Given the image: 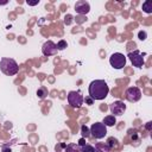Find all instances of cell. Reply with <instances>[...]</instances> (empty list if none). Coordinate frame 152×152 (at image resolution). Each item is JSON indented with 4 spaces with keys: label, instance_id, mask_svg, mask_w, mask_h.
I'll use <instances>...</instances> for the list:
<instances>
[{
    "label": "cell",
    "instance_id": "5b68a950",
    "mask_svg": "<svg viewBox=\"0 0 152 152\" xmlns=\"http://www.w3.org/2000/svg\"><path fill=\"white\" fill-rule=\"evenodd\" d=\"M90 135L95 139H102L107 134V127L102 122H95L90 126Z\"/></svg>",
    "mask_w": 152,
    "mask_h": 152
},
{
    "label": "cell",
    "instance_id": "7a4b0ae2",
    "mask_svg": "<svg viewBox=\"0 0 152 152\" xmlns=\"http://www.w3.org/2000/svg\"><path fill=\"white\" fill-rule=\"evenodd\" d=\"M0 70H1V72H4L7 76H13V75L18 74L19 65L13 58L2 57L0 61Z\"/></svg>",
    "mask_w": 152,
    "mask_h": 152
},
{
    "label": "cell",
    "instance_id": "d6986e66",
    "mask_svg": "<svg viewBox=\"0 0 152 152\" xmlns=\"http://www.w3.org/2000/svg\"><path fill=\"white\" fill-rule=\"evenodd\" d=\"M56 46H57V50L59 51V50H64V49L68 46V44H66V42H65V40H63V39H62V40H59V42L56 44Z\"/></svg>",
    "mask_w": 152,
    "mask_h": 152
},
{
    "label": "cell",
    "instance_id": "ba28073f",
    "mask_svg": "<svg viewBox=\"0 0 152 152\" xmlns=\"http://www.w3.org/2000/svg\"><path fill=\"white\" fill-rule=\"evenodd\" d=\"M109 110H110V113H112L114 116H120V115H122V114L125 113V110H126V104H125L122 101H120V100L114 101L113 103L109 104Z\"/></svg>",
    "mask_w": 152,
    "mask_h": 152
},
{
    "label": "cell",
    "instance_id": "9c48e42d",
    "mask_svg": "<svg viewBox=\"0 0 152 152\" xmlns=\"http://www.w3.org/2000/svg\"><path fill=\"white\" fill-rule=\"evenodd\" d=\"M57 46L52 40H46L42 46V52L44 56H53L57 53Z\"/></svg>",
    "mask_w": 152,
    "mask_h": 152
},
{
    "label": "cell",
    "instance_id": "52a82bcc",
    "mask_svg": "<svg viewBox=\"0 0 152 152\" xmlns=\"http://www.w3.org/2000/svg\"><path fill=\"white\" fill-rule=\"evenodd\" d=\"M127 57L129 58L131 63L133 64V66H137V68H141L144 64H145V59L142 57V55L140 53V51L138 50H134V51H131Z\"/></svg>",
    "mask_w": 152,
    "mask_h": 152
},
{
    "label": "cell",
    "instance_id": "cb8c5ba5",
    "mask_svg": "<svg viewBox=\"0 0 152 152\" xmlns=\"http://www.w3.org/2000/svg\"><path fill=\"white\" fill-rule=\"evenodd\" d=\"M80 147H82V146H84L86 145V139L84 138H81L80 140H78V144H77Z\"/></svg>",
    "mask_w": 152,
    "mask_h": 152
},
{
    "label": "cell",
    "instance_id": "3957f363",
    "mask_svg": "<svg viewBox=\"0 0 152 152\" xmlns=\"http://www.w3.org/2000/svg\"><path fill=\"white\" fill-rule=\"evenodd\" d=\"M84 97L80 90H71L68 93V102L72 108H80L83 104Z\"/></svg>",
    "mask_w": 152,
    "mask_h": 152
},
{
    "label": "cell",
    "instance_id": "8992f818",
    "mask_svg": "<svg viewBox=\"0 0 152 152\" xmlns=\"http://www.w3.org/2000/svg\"><path fill=\"white\" fill-rule=\"evenodd\" d=\"M125 97L129 102H138L141 99V90L138 87H129L125 91Z\"/></svg>",
    "mask_w": 152,
    "mask_h": 152
},
{
    "label": "cell",
    "instance_id": "ac0fdd59",
    "mask_svg": "<svg viewBox=\"0 0 152 152\" xmlns=\"http://www.w3.org/2000/svg\"><path fill=\"white\" fill-rule=\"evenodd\" d=\"M81 152H95V150H94V146H91L89 144H86L84 146L81 147Z\"/></svg>",
    "mask_w": 152,
    "mask_h": 152
},
{
    "label": "cell",
    "instance_id": "7402d4cb",
    "mask_svg": "<svg viewBox=\"0 0 152 152\" xmlns=\"http://www.w3.org/2000/svg\"><path fill=\"white\" fill-rule=\"evenodd\" d=\"M26 4H27L28 6H36V5L39 4V0H34V1H30V0H27Z\"/></svg>",
    "mask_w": 152,
    "mask_h": 152
},
{
    "label": "cell",
    "instance_id": "83f0119b",
    "mask_svg": "<svg viewBox=\"0 0 152 152\" xmlns=\"http://www.w3.org/2000/svg\"><path fill=\"white\" fill-rule=\"evenodd\" d=\"M57 152H58V151H57Z\"/></svg>",
    "mask_w": 152,
    "mask_h": 152
},
{
    "label": "cell",
    "instance_id": "6da1fadb",
    "mask_svg": "<svg viewBox=\"0 0 152 152\" xmlns=\"http://www.w3.org/2000/svg\"><path fill=\"white\" fill-rule=\"evenodd\" d=\"M88 93L93 100H103L109 93V87L104 80H94L89 84Z\"/></svg>",
    "mask_w": 152,
    "mask_h": 152
},
{
    "label": "cell",
    "instance_id": "ffe728a7",
    "mask_svg": "<svg viewBox=\"0 0 152 152\" xmlns=\"http://www.w3.org/2000/svg\"><path fill=\"white\" fill-rule=\"evenodd\" d=\"M138 37H139V39H140V40H145V39H146V37H147V33H146L145 31H140V32L138 33Z\"/></svg>",
    "mask_w": 152,
    "mask_h": 152
},
{
    "label": "cell",
    "instance_id": "8fae6325",
    "mask_svg": "<svg viewBox=\"0 0 152 152\" xmlns=\"http://www.w3.org/2000/svg\"><path fill=\"white\" fill-rule=\"evenodd\" d=\"M94 150L95 152H110V148L107 145V142H96Z\"/></svg>",
    "mask_w": 152,
    "mask_h": 152
},
{
    "label": "cell",
    "instance_id": "7c38bea8",
    "mask_svg": "<svg viewBox=\"0 0 152 152\" xmlns=\"http://www.w3.org/2000/svg\"><path fill=\"white\" fill-rule=\"evenodd\" d=\"M102 124H103L106 127H112V126H114V125L116 124V119H115L114 115H107V116L103 118Z\"/></svg>",
    "mask_w": 152,
    "mask_h": 152
},
{
    "label": "cell",
    "instance_id": "30bf717a",
    "mask_svg": "<svg viewBox=\"0 0 152 152\" xmlns=\"http://www.w3.org/2000/svg\"><path fill=\"white\" fill-rule=\"evenodd\" d=\"M75 11H76L77 14L84 15V14H87L90 11V5L86 0H80V1H77L75 4Z\"/></svg>",
    "mask_w": 152,
    "mask_h": 152
},
{
    "label": "cell",
    "instance_id": "d4e9b609",
    "mask_svg": "<svg viewBox=\"0 0 152 152\" xmlns=\"http://www.w3.org/2000/svg\"><path fill=\"white\" fill-rule=\"evenodd\" d=\"M86 102L88 103V104H93V102H94V100L90 97V96H87L86 97Z\"/></svg>",
    "mask_w": 152,
    "mask_h": 152
},
{
    "label": "cell",
    "instance_id": "603a6c76",
    "mask_svg": "<svg viewBox=\"0 0 152 152\" xmlns=\"http://www.w3.org/2000/svg\"><path fill=\"white\" fill-rule=\"evenodd\" d=\"M86 20H87V18H84V17H76V23H78V24H82Z\"/></svg>",
    "mask_w": 152,
    "mask_h": 152
},
{
    "label": "cell",
    "instance_id": "277c9868",
    "mask_svg": "<svg viewBox=\"0 0 152 152\" xmlns=\"http://www.w3.org/2000/svg\"><path fill=\"white\" fill-rule=\"evenodd\" d=\"M109 64L114 69H122L126 65V56L121 52H114L109 57Z\"/></svg>",
    "mask_w": 152,
    "mask_h": 152
},
{
    "label": "cell",
    "instance_id": "2e32d148",
    "mask_svg": "<svg viewBox=\"0 0 152 152\" xmlns=\"http://www.w3.org/2000/svg\"><path fill=\"white\" fill-rule=\"evenodd\" d=\"M81 134H82V138H89L90 137V129L86 126V125H82L81 126Z\"/></svg>",
    "mask_w": 152,
    "mask_h": 152
},
{
    "label": "cell",
    "instance_id": "4fadbf2b",
    "mask_svg": "<svg viewBox=\"0 0 152 152\" xmlns=\"http://www.w3.org/2000/svg\"><path fill=\"white\" fill-rule=\"evenodd\" d=\"M64 152H81V147L75 142H70V144L65 145Z\"/></svg>",
    "mask_w": 152,
    "mask_h": 152
},
{
    "label": "cell",
    "instance_id": "44dd1931",
    "mask_svg": "<svg viewBox=\"0 0 152 152\" xmlns=\"http://www.w3.org/2000/svg\"><path fill=\"white\" fill-rule=\"evenodd\" d=\"M71 15L70 14H66L65 15V18H64V23H65V25H70V23H71Z\"/></svg>",
    "mask_w": 152,
    "mask_h": 152
},
{
    "label": "cell",
    "instance_id": "4316f807",
    "mask_svg": "<svg viewBox=\"0 0 152 152\" xmlns=\"http://www.w3.org/2000/svg\"><path fill=\"white\" fill-rule=\"evenodd\" d=\"M146 128H147V129H151V122H147V125H146Z\"/></svg>",
    "mask_w": 152,
    "mask_h": 152
},
{
    "label": "cell",
    "instance_id": "9a60e30c",
    "mask_svg": "<svg viewBox=\"0 0 152 152\" xmlns=\"http://www.w3.org/2000/svg\"><path fill=\"white\" fill-rule=\"evenodd\" d=\"M142 11L145 13H152V1L151 0H146L145 2H142Z\"/></svg>",
    "mask_w": 152,
    "mask_h": 152
},
{
    "label": "cell",
    "instance_id": "e0dca14e",
    "mask_svg": "<svg viewBox=\"0 0 152 152\" xmlns=\"http://www.w3.org/2000/svg\"><path fill=\"white\" fill-rule=\"evenodd\" d=\"M107 145H108L109 148L112 150V148H114V147L118 146V140H116L115 138H109V139L107 140Z\"/></svg>",
    "mask_w": 152,
    "mask_h": 152
},
{
    "label": "cell",
    "instance_id": "484cf974",
    "mask_svg": "<svg viewBox=\"0 0 152 152\" xmlns=\"http://www.w3.org/2000/svg\"><path fill=\"white\" fill-rule=\"evenodd\" d=\"M2 152H11V148H10V147L4 146V147H2Z\"/></svg>",
    "mask_w": 152,
    "mask_h": 152
},
{
    "label": "cell",
    "instance_id": "5bb4252c",
    "mask_svg": "<svg viewBox=\"0 0 152 152\" xmlns=\"http://www.w3.org/2000/svg\"><path fill=\"white\" fill-rule=\"evenodd\" d=\"M46 95H48V88H46V87H40V88H38V90H37V96H38V99L43 100V99L46 97Z\"/></svg>",
    "mask_w": 152,
    "mask_h": 152
}]
</instances>
